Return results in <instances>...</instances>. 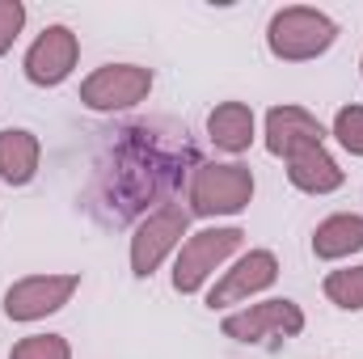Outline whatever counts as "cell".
I'll return each instance as SVG.
<instances>
[{"label":"cell","mask_w":363,"mask_h":359,"mask_svg":"<svg viewBox=\"0 0 363 359\" xmlns=\"http://www.w3.org/2000/svg\"><path fill=\"white\" fill-rule=\"evenodd\" d=\"M199 170L194 144L169 123H131L118 127L106 144V157L93 165L89 211L101 224H127L165 207L182 186V174Z\"/></svg>","instance_id":"cell-1"},{"label":"cell","mask_w":363,"mask_h":359,"mask_svg":"<svg viewBox=\"0 0 363 359\" xmlns=\"http://www.w3.org/2000/svg\"><path fill=\"white\" fill-rule=\"evenodd\" d=\"M334 38H338V21L321 9H308V4L279 9L267 26V47L283 64H308V60L325 55L334 47Z\"/></svg>","instance_id":"cell-2"},{"label":"cell","mask_w":363,"mask_h":359,"mask_svg":"<svg viewBox=\"0 0 363 359\" xmlns=\"http://www.w3.org/2000/svg\"><path fill=\"white\" fill-rule=\"evenodd\" d=\"M254 199V170L241 161H199L190 174V211L194 216H237Z\"/></svg>","instance_id":"cell-3"},{"label":"cell","mask_w":363,"mask_h":359,"mask_svg":"<svg viewBox=\"0 0 363 359\" xmlns=\"http://www.w3.org/2000/svg\"><path fill=\"white\" fill-rule=\"evenodd\" d=\"M241 245H245V228H237V224L190 233V237L182 241L178 258H174V287H178L182 296L203 292L207 279L216 275V267H224Z\"/></svg>","instance_id":"cell-4"},{"label":"cell","mask_w":363,"mask_h":359,"mask_svg":"<svg viewBox=\"0 0 363 359\" xmlns=\"http://www.w3.org/2000/svg\"><path fill=\"white\" fill-rule=\"evenodd\" d=\"M186 228H190V211L182 203H165L152 216H144L140 228H135V237H131V275L135 279H152L157 267L169 254L182 250Z\"/></svg>","instance_id":"cell-5"},{"label":"cell","mask_w":363,"mask_h":359,"mask_svg":"<svg viewBox=\"0 0 363 359\" xmlns=\"http://www.w3.org/2000/svg\"><path fill=\"white\" fill-rule=\"evenodd\" d=\"M152 93V68L144 64H106L85 77L81 85V106H89L97 114H114V110H131Z\"/></svg>","instance_id":"cell-6"},{"label":"cell","mask_w":363,"mask_h":359,"mask_svg":"<svg viewBox=\"0 0 363 359\" xmlns=\"http://www.w3.org/2000/svg\"><path fill=\"white\" fill-rule=\"evenodd\" d=\"M77 287H81V275H72V270H64V275H55V270L26 275L4 292V317L9 321H43L51 313H60L72 300Z\"/></svg>","instance_id":"cell-7"},{"label":"cell","mask_w":363,"mask_h":359,"mask_svg":"<svg viewBox=\"0 0 363 359\" xmlns=\"http://www.w3.org/2000/svg\"><path fill=\"white\" fill-rule=\"evenodd\" d=\"M220 330L237 343H267V338H296L304 330V309L287 296L279 300H258L241 313H228Z\"/></svg>","instance_id":"cell-8"},{"label":"cell","mask_w":363,"mask_h":359,"mask_svg":"<svg viewBox=\"0 0 363 359\" xmlns=\"http://www.w3.org/2000/svg\"><path fill=\"white\" fill-rule=\"evenodd\" d=\"M77 60H81V38L68 26H47L26 51V81L38 89H55L72 77Z\"/></svg>","instance_id":"cell-9"},{"label":"cell","mask_w":363,"mask_h":359,"mask_svg":"<svg viewBox=\"0 0 363 359\" xmlns=\"http://www.w3.org/2000/svg\"><path fill=\"white\" fill-rule=\"evenodd\" d=\"M274 279H279V258L271 250H250L241 254L233 267L224 270L211 287H207V309H228V304H241L258 292H267Z\"/></svg>","instance_id":"cell-10"},{"label":"cell","mask_w":363,"mask_h":359,"mask_svg":"<svg viewBox=\"0 0 363 359\" xmlns=\"http://www.w3.org/2000/svg\"><path fill=\"white\" fill-rule=\"evenodd\" d=\"M308 144H325V127L317 114H308L304 106H274L267 114V153L271 157H291L296 148Z\"/></svg>","instance_id":"cell-11"},{"label":"cell","mask_w":363,"mask_h":359,"mask_svg":"<svg viewBox=\"0 0 363 359\" xmlns=\"http://www.w3.org/2000/svg\"><path fill=\"white\" fill-rule=\"evenodd\" d=\"M287 182L296 190H304V194H334L347 182V174L325 153V144H308V148H296L287 157Z\"/></svg>","instance_id":"cell-12"},{"label":"cell","mask_w":363,"mask_h":359,"mask_svg":"<svg viewBox=\"0 0 363 359\" xmlns=\"http://www.w3.org/2000/svg\"><path fill=\"white\" fill-rule=\"evenodd\" d=\"M207 140L228 157L250 153V144H254V110L245 101H220L207 114Z\"/></svg>","instance_id":"cell-13"},{"label":"cell","mask_w":363,"mask_h":359,"mask_svg":"<svg viewBox=\"0 0 363 359\" xmlns=\"http://www.w3.org/2000/svg\"><path fill=\"white\" fill-rule=\"evenodd\" d=\"M38 161H43V144H38L34 131H26V127H4L0 131V178L9 186L34 182Z\"/></svg>","instance_id":"cell-14"},{"label":"cell","mask_w":363,"mask_h":359,"mask_svg":"<svg viewBox=\"0 0 363 359\" xmlns=\"http://www.w3.org/2000/svg\"><path fill=\"white\" fill-rule=\"evenodd\" d=\"M359 250H363V216H355V211L325 216L313 228V254L321 263H338V258H351Z\"/></svg>","instance_id":"cell-15"},{"label":"cell","mask_w":363,"mask_h":359,"mask_svg":"<svg viewBox=\"0 0 363 359\" xmlns=\"http://www.w3.org/2000/svg\"><path fill=\"white\" fill-rule=\"evenodd\" d=\"M325 296L338 304V309H363V267H347V270H330L325 275Z\"/></svg>","instance_id":"cell-16"},{"label":"cell","mask_w":363,"mask_h":359,"mask_svg":"<svg viewBox=\"0 0 363 359\" xmlns=\"http://www.w3.org/2000/svg\"><path fill=\"white\" fill-rule=\"evenodd\" d=\"M9 359H72V347L64 334H30L9 351Z\"/></svg>","instance_id":"cell-17"},{"label":"cell","mask_w":363,"mask_h":359,"mask_svg":"<svg viewBox=\"0 0 363 359\" xmlns=\"http://www.w3.org/2000/svg\"><path fill=\"white\" fill-rule=\"evenodd\" d=\"M334 140L351 153V157H363V106H342L334 114Z\"/></svg>","instance_id":"cell-18"},{"label":"cell","mask_w":363,"mask_h":359,"mask_svg":"<svg viewBox=\"0 0 363 359\" xmlns=\"http://www.w3.org/2000/svg\"><path fill=\"white\" fill-rule=\"evenodd\" d=\"M21 26H26V4L21 0H0V55L13 51Z\"/></svg>","instance_id":"cell-19"},{"label":"cell","mask_w":363,"mask_h":359,"mask_svg":"<svg viewBox=\"0 0 363 359\" xmlns=\"http://www.w3.org/2000/svg\"><path fill=\"white\" fill-rule=\"evenodd\" d=\"M359 68H363V60H359Z\"/></svg>","instance_id":"cell-20"}]
</instances>
